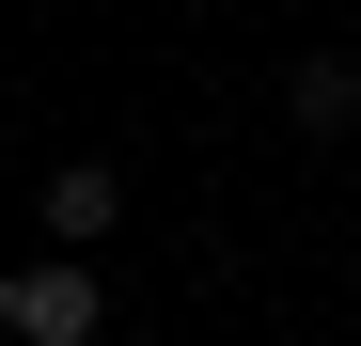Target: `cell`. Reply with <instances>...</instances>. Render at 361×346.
Wrapping results in <instances>:
<instances>
[{
    "label": "cell",
    "mask_w": 361,
    "mask_h": 346,
    "mask_svg": "<svg viewBox=\"0 0 361 346\" xmlns=\"http://www.w3.org/2000/svg\"><path fill=\"white\" fill-rule=\"evenodd\" d=\"M110 330V283L79 252H32V268H0V346H94Z\"/></svg>",
    "instance_id": "6da1fadb"
},
{
    "label": "cell",
    "mask_w": 361,
    "mask_h": 346,
    "mask_svg": "<svg viewBox=\"0 0 361 346\" xmlns=\"http://www.w3.org/2000/svg\"><path fill=\"white\" fill-rule=\"evenodd\" d=\"M110 220H126V173H110V157H63V173H47V252H94Z\"/></svg>",
    "instance_id": "7a4b0ae2"
},
{
    "label": "cell",
    "mask_w": 361,
    "mask_h": 346,
    "mask_svg": "<svg viewBox=\"0 0 361 346\" xmlns=\"http://www.w3.org/2000/svg\"><path fill=\"white\" fill-rule=\"evenodd\" d=\"M298 126H314V142L361 126V64H298Z\"/></svg>",
    "instance_id": "3957f363"
}]
</instances>
